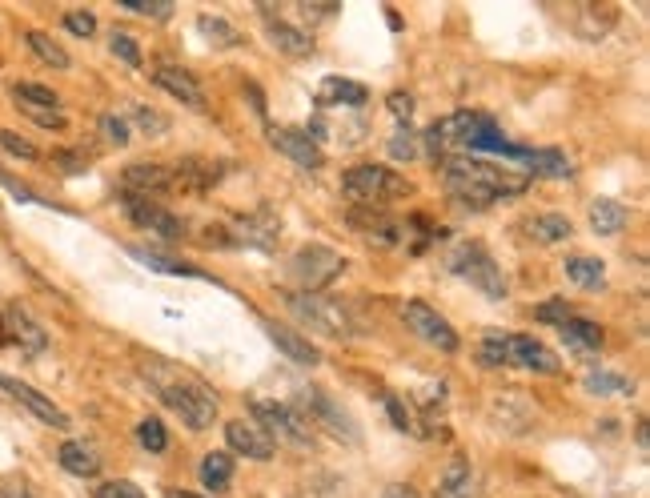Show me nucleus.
<instances>
[{
  "mask_svg": "<svg viewBox=\"0 0 650 498\" xmlns=\"http://www.w3.org/2000/svg\"><path fill=\"white\" fill-rule=\"evenodd\" d=\"M141 374H145V382L153 386V394H157L173 414H181V422H185L189 430H205V426L217 422V394H213L193 370L173 366V362H165V358H149V362L141 366Z\"/></svg>",
  "mask_w": 650,
  "mask_h": 498,
  "instance_id": "nucleus-1",
  "label": "nucleus"
},
{
  "mask_svg": "<svg viewBox=\"0 0 650 498\" xmlns=\"http://www.w3.org/2000/svg\"><path fill=\"white\" fill-rule=\"evenodd\" d=\"M526 173H514L510 165H494L482 157H446V185L462 205L486 209L502 197H518L526 189Z\"/></svg>",
  "mask_w": 650,
  "mask_h": 498,
  "instance_id": "nucleus-2",
  "label": "nucleus"
},
{
  "mask_svg": "<svg viewBox=\"0 0 650 498\" xmlns=\"http://www.w3.org/2000/svg\"><path fill=\"white\" fill-rule=\"evenodd\" d=\"M426 141H430V153L442 161L458 153H478V149H506L486 113H450L430 125Z\"/></svg>",
  "mask_w": 650,
  "mask_h": 498,
  "instance_id": "nucleus-3",
  "label": "nucleus"
},
{
  "mask_svg": "<svg viewBox=\"0 0 650 498\" xmlns=\"http://www.w3.org/2000/svg\"><path fill=\"white\" fill-rule=\"evenodd\" d=\"M410 193H414V185L386 165H358V169L342 173V197L354 201L358 209H382V205L402 201Z\"/></svg>",
  "mask_w": 650,
  "mask_h": 498,
  "instance_id": "nucleus-4",
  "label": "nucleus"
},
{
  "mask_svg": "<svg viewBox=\"0 0 650 498\" xmlns=\"http://www.w3.org/2000/svg\"><path fill=\"white\" fill-rule=\"evenodd\" d=\"M450 270L458 274V278H466L474 290H482L486 298H494V302H502L506 298V274L498 270V262L490 258V249L482 245V241H458L454 249H450Z\"/></svg>",
  "mask_w": 650,
  "mask_h": 498,
  "instance_id": "nucleus-5",
  "label": "nucleus"
},
{
  "mask_svg": "<svg viewBox=\"0 0 650 498\" xmlns=\"http://www.w3.org/2000/svg\"><path fill=\"white\" fill-rule=\"evenodd\" d=\"M289 302V310L297 314V322H305L309 330H317V334H325V338H354L358 334V326H354V314L342 306V302H334V298H325V294H289L285 298Z\"/></svg>",
  "mask_w": 650,
  "mask_h": 498,
  "instance_id": "nucleus-6",
  "label": "nucleus"
},
{
  "mask_svg": "<svg viewBox=\"0 0 650 498\" xmlns=\"http://www.w3.org/2000/svg\"><path fill=\"white\" fill-rule=\"evenodd\" d=\"M253 418H257V426L269 434V438H277V442H289V446H313V426L293 410V406H285V402H269V398H257L253 402Z\"/></svg>",
  "mask_w": 650,
  "mask_h": 498,
  "instance_id": "nucleus-7",
  "label": "nucleus"
},
{
  "mask_svg": "<svg viewBox=\"0 0 650 498\" xmlns=\"http://www.w3.org/2000/svg\"><path fill=\"white\" fill-rule=\"evenodd\" d=\"M305 422L313 418V422H321L325 430H330L334 438H342V442H350V446H358L362 442V434H358V426H354V418L330 398V394H321V390H309V394H301V410H297Z\"/></svg>",
  "mask_w": 650,
  "mask_h": 498,
  "instance_id": "nucleus-8",
  "label": "nucleus"
},
{
  "mask_svg": "<svg viewBox=\"0 0 650 498\" xmlns=\"http://www.w3.org/2000/svg\"><path fill=\"white\" fill-rule=\"evenodd\" d=\"M402 318H406V326L422 338V342H430L434 350H442V354H458V334H454V326L434 310V306H426V302H406V310H402Z\"/></svg>",
  "mask_w": 650,
  "mask_h": 498,
  "instance_id": "nucleus-9",
  "label": "nucleus"
},
{
  "mask_svg": "<svg viewBox=\"0 0 650 498\" xmlns=\"http://www.w3.org/2000/svg\"><path fill=\"white\" fill-rule=\"evenodd\" d=\"M342 270H346V262L334 254L330 245H305L301 254L293 258V274L301 278L305 294H313V290H321V286H330Z\"/></svg>",
  "mask_w": 650,
  "mask_h": 498,
  "instance_id": "nucleus-10",
  "label": "nucleus"
},
{
  "mask_svg": "<svg viewBox=\"0 0 650 498\" xmlns=\"http://www.w3.org/2000/svg\"><path fill=\"white\" fill-rule=\"evenodd\" d=\"M121 201H125L129 221H137L141 229H149V233H157V237H165V241H181V237H185L181 217H173L165 205H157V201H149V197H129V193H121Z\"/></svg>",
  "mask_w": 650,
  "mask_h": 498,
  "instance_id": "nucleus-11",
  "label": "nucleus"
},
{
  "mask_svg": "<svg viewBox=\"0 0 650 498\" xmlns=\"http://www.w3.org/2000/svg\"><path fill=\"white\" fill-rule=\"evenodd\" d=\"M0 390L5 394H13L33 418H41L45 426H53V430H69V414L57 406V402H49L41 390H33V386H25V382H17V378H9V374H0Z\"/></svg>",
  "mask_w": 650,
  "mask_h": 498,
  "instance_id": "nucleus-12",
  "label": "nucleus"
},
{
  "mask_svg": "<svg viewBox=\"0 0 650 498\" xmlns=\"http://www.w3.org/2000/svg\"><path fill=\"white\" fill-rule=\"evenodd\" d=\"M225 442H229V450H237V454H245V458H253V462H269L273 458V438L257 426V422H249V418H233L229 426H225Z\"/></svg>",
  "mask_w": 650,
  "mask_h": 498,
  "instance_id": "nucleus-13",
  "label": "nucleus"
},
{
  "mask_svg": "<svg viewBox=\"0 0 650 498\" xmlns=\"http://www.w3.org/2000/svg\"><path fill=\"white\" fill-rule=\"evenodd\" d=\"M0 326H5V338H9V342H17L25 354H45V346H49V334L41 330V322H37L29 310H21V306H9L5 314H0Z\"/></svg>",
  "mask_w": 650,
  "mask_h": 498,
  "instance_id": "nucleus-14",
  "label": "nucleus"
},
{
  "mask_svg": "<svg viewBox=\"0 0 650 498\" xmlns=\"http://www.w3.org/2000/svg\"><path fill=\"white\" fill-rule=\"evenodd\" d=\"M506 358H510V366H526V370H538V374H558V354H550L530 334H506Z\"/></svg>",
  "mask_w": 650,
  "mask_h": 498,
  "instance_id": "nucleus-15",
  "label": "nucleus"
},
{
  "mask_svg": "<svg viewBox=\"0 0 650 498\" xmlns=\"http://www.w3.org/2000/svg\"><path fill=\"white\" fill-rule=\"evenodd\" d=\"M153 81H157L169 97H177L181 105H189V109H205V93H201L197 77L185 73L181 65H157V69H153Z\"/></svg>",
  "mask_w": 650,
  "mask_h": 498,
  "instance_id": "nucleus-16",
  "label": "nucleus"
},
{
  "mask_svg": "<svg viewBox=\"0 0 650 498\" xmlns=\"http://www.w3.org/2000/svg\"><path fill=\"white\" fill-rule=\"evenodd\" d=\"M269 145L277 149V153H285L293 165H301V169H317L321 165V149H317V141H309V133H301V129H269Z\"/></svg>",
  "mask_w": 650,
  "mask_h": 498,
  "instance_id": "nucleus-17",
  "label": "nucleus"
},
{
  "mask_svg": "<svg viewBox=\"0 0 650 498\" xmlns=\"http://www.w3.org/2000/svg\"><path fill=\"white\" fill-rule=\"evenodd\" d=\"M121 185H125V193L129 197H157V193H165L169 185H173V169H165V165H129L125 169V177H121Z\"/></svg>",
  "mask_w": 650,
  "mask_h": 498,
  "instance_id": "nucleus-18",
  "label": "nucleus"
},
{
  "mask_svg": "<svg viewBox=\"0 0 650 498\" xmlns=\"http://www.w3.org/2000/svg\"><path fill=\"white\" fill-rule=\"evenodd\" d=\"M370 101V89L362 81H346V77H325L317 85V105H350L362 109Z\"/></svg>",
  "mask_w": 650,
  "mask_h": 498,
  "instance_id": "nucleus-19",
  "label": "nucleus"
},
{
  "mask_svg": "<svg viewBox=\"0 0 650 498\" xmlns=\"http://www.w3.org/2000/svg\"><path fill=\"white\" fill-rule=\"evenodd\" d=\"M510 157H518L534 177H570L574 165L562 149H534V153H518V149H506Z\"/></svg>",
  "mask_w": 650,
  "mask_h": 498,
  "instance_id": "nucleus-20",
  "label": "nucleus"
},
{
  "mask_svg": "<svg viewBox=\"0 0 650 498\" xmlns=\"http://www.w3.org/2000/svg\"><path fill=\"white\" fill-rule=\"evenodd\" d=\"M265 334L277 342V350L289 358V362H297V366H317L321 362V354L301 338V334H293L289 326H277V322H265Z\"/></svg>",
  "mask_w": 650,
  "mask_h": 498,
  "instance_id": "nucleus-21",
  "label": "nucleus"
},
{
  "mask_svg": "<svg viewBox=\"0 0 650 498\" xmlns=\"http://www.w3.org/2000/svg\"><path fill=\"white\" fill-rule=\"evenodd\" d=\"M626 221H630V209H626L622 201L598 197V201L590 205V229H594V233H602V237L622 233V229H626Z\"/></svg>",
  "mask_w": 650,
  "mask_h": 498,
  "instance_id": "nucleus-22",
  "label": "nucleus"
},
{
  "mask_svg": "<svg viewBox=\"0 0 650 498\" xmlns=\"http://www.w3.org/2000/svg\"><path fill=\"white\" fill-rule=\"evenodd\" d=\"M57 458H61V466H65L69 474H77V478H97V474H101V454H97L89 442H65V446L57 450Z\"/></svg>",
  "mask_w": 650,
  "mask_h": 498,
  "instance_id": "nucleus-23",
  "label": "nucleus"
},
{
  "mask_svg": "<svg viewBox=\"0 0 650 498\" xmlns=\"http://www.w3.org/2000/svg\"><path fill=\"white\" fill-rule=\"evenodd\" d=\"M438 498H478V486H474V470L466 458H450L442 482H438Z\"/></svg>",
  "mask_w": 650,
  "mask_h": 498,
  "instance_id": "nucleus-24",
  "label": "nucleus"
},
{
  "mask_svg": "<svg viewBox=\"0 0 650 498\" xmlns=\"http://www.w3.org/2000/svg\"><path fill=\"white\" fill-rule=\"evenodd\" d=\"M269 41L289 53V57H309L313 53V33L309 29H297L289 21H269Z\"/></svg>",
  "mask_w": 650,
  "mask_h": 498,
  "instance_id": "nucleus-25",
  "label": "nucleus"
},
{
  "mask_svg": "<svg viewBox=\"0 0 650 498\" xmlns=\"http://www.w3.org/2000/svg\"><path fill=\"white\" fill-rule=\"evenodd\" d=\"M566 278L578 286V290H602L606 286V266L598 262V258H590V254H574V258H566Z\"/></svg>",
  "mask_w": 650,
  "mask_h": 498,
  "instance_id": "nucleus-26",
  "label": "nucleus"
},
{
  "mask_svg": "<svg viewBox=\"0 0 650 498\" xmlns=\"http://www.w3.org/2000/svg\"><path fill=\"white\" fill-rule=\"evenodd\" d=\"M558 330H562L566 346H574L578 354H598V350H602V330H598V322H590V318H566Z\"/></svg>",
  "mask_w": 650,
  "mask_h": 498,
  "instance_id": "nucleus-27",
  "label": "nucleus"
},
{
  "mask_svg": "<svg viewBox=\"0 0 650 498\" xmlns=\"http://www.w3.org/2000/svg\"><path fill=\"white\" fill-rule=\"evenodd\" d=\"M25 41H29V49H33V57H37L41 65H49V69H69V65H73V61H69V53H65V45H57L49 33L29 29V33H25Z\"/></svg>",
  "mask_w": 650,
  "mask_h": 498,
  "instance_id": "nucleus-28",
  "label": "nucleus"
},
{
  "mask_svg": "<svg viewBox=\"0 0 650 498\" xmlns=\"http://www.w3.org/2000/svg\"><path fill=\"white\" fill-rule=\"evenodd\" d=\"M526 229H530L534 241H562V237L574 233L570 217H562V213H538V217L526 221Z\"/></svg>",
  "mask_w": 650,
  "mask_h": 498,
  "instance_id": "nucleus-29",
  "label": "nucleus"
},
{
  "mask_svg": "<svg viewBox=\"0 0 650 498\" xmlns=\"http://www.w3.org/2000/svg\"><path fill=\"white\" fill-rule=\"evenodd\" d=\"M201 482H205L209 490H229V482H233V458H229L225 450H213V454L201 462Z\"/></svg>",
  "mask_w": 650,
  "mask_h": 498,
  "instance_id": "nucleus-30",
  "label": "nucleus"
},
{
  "mask_svg": "<svg viewBox=\"0 0 650 498\" xmlns=\"http://www.w3.org/2000/svg\"><path fill=\"white\" fill-rule=\"evenodd\" d=\"M237 233L249 241V245H257V249H273V241H277V221L273 217H245L241 225H237Z\"/></svg>",
  "mask_w": 650,
  "mask_h": 498,
  "instance_id": "nucleus-31",
  "label": "nucleus"
},
{
  "mask_svg": "<svg viewBox=\"0 0 650 498\" xmlns=\"http://www.w3.org/2000/svg\"><path fill=\"white\" fill-rule=\"evenodd\" d=\"M137 262L149 266V270H161V274H181V278H201V270L185 266V262H169V254H157V249H133Z\"/></svg>",
  "mask_w": 650,
  "mask_h": 498,
  "instance_id": "nucleus-32",
  "label": "nucleus"
},
{
  "mask_svg": "<svg viewBox=\"0 0 650 498\" xmlns=\"http://www.w3.org/2000/svg\"><path fill=\"white\" fill-rule=\"evenodd\" d=\"M197 29L205 33V41H213V45H221V49H233L241 37L233 33V25H225L221 17H209V13H201L197 17Z\"/></svg>",
  "mask_w": 650,
  "mask_h": 498,
  "instance_id": "nucleus-33",
  "label": "nucleus"
},
{
  "mask_svg": "<svg viewBox=\"0 0 650 498\" xmlns=\"http://www.w3.org/2000/svg\"><path fill=\"white\" fill-rule=\"evenodd\" d=\"M586 390L590 394H622V398H630L634 394V386H630V378H622V374H606V370H598V374H590L586 378Z\"/></svg>",
  "mask_w": 650,
  "mask_h": 498,
  "instance_id": "nucleus-34",
  "label": "nucleus"
},
{
  "mask_svg": "<svg viewBox=\"0 0 650 498\" xmlns=\"http://www.w3.org/2000/svg\"><path fill=\"white\" fill-rule=\"evenodd\" d=\"M17 109H21L29 121H37L41 129H53V133H61V129H65V113H61V109H49V105H33V101H17Z\"/></svg>",
  "mask_w": 650,
  "mask_h": 498,
  "instance_id": "nucleus-35",
  "label": "nucleus"
},
{
  "mask_svg": "<svg viewBox=\"0 0 650 498\" xmlns=\"http://www.w3.org/2000/svg\"><path fill=\"white\" fill-rule=\"evenodd\" d=\"M137 438H141V446H145L149 454H165V450H169V434H165L161 418H145V422L137 426Z\"/></svg>",
  "mask_w": 650,
  "mask_h": 498,
  "instance_id": "nucleus-36",
  "label": "nucleus"
},
{
  "mask_svg": "<svg viewBox=\"0 0 650 498\" xmlns=\"http://www.w3.org/2000/svg\"><path fill=\"white\" fill-rule=\"evenodd\" d=\"M13 101H33V105H49V109H61V97L45 85H33V81H21L13 85Z\"/></svg>",
  "mask_w": 650,
  "mask_h": 498,
  "instance_id": "nucleus-37",
  "label": "nucleus"
},
{
  "mask_svg": "<svg viewBox=\"0 0 650 498\" xmlns=\"http://www.w3.org/2000/svg\"><path fill=\"white\" fill-rule=\"evenodd\" d=\"M0 149L13 153L17 161H41V149H37L29 137H17V133H9V129H0Z\"/></svg>",
  "mask_w": 650,
  "mask_h": 498,
  "instance_id": "nucleus-38",
  "label": "nucleus"
},
{
  "mask_svg": "<svg viewBox=\"0 0 650 498\" xmlns=\"http://www.w3.org/2000/svg\"><path fill=\"white\" fill-rule=\"evenodd\" d=\"M101 137L109 141V145H129V125H125V117H113V113H105L101 117Z\"/></svg>",
  "mask_w": 650,
  "mask_h": 498,
  "instance_id": "nucleus-39",
  "label": "nucleus"
},
{
  "mask_svg": "<svg viewBox=\"0 0 650 498\" xmlns=\"http://www.w3.org/2000/svg\"><path fill=\"white\" fill-rule=\"evenodd\" d=\"M478 354H482L486 366H510V358H506V334H490Z\"/></svg>",
  "mask_w": 650,
  "mask_h": 498,
  "instance_id": "nucleus-40",
  "label": "nucleus"
},
{
  "mask_svg": "<svg viewBox=\"0 0 650 498\" xmlns=\"http://www.w3.org/2000/svg\"><path fill=\"white\" fill-rule=\"evenodd\" d=\"M109 49L125 61V65H133V69H141V49L133 45V37L129 33H113V41H109Z\"/></svg>",
  "mask_w": 650,
  "mask_h": 498,
  "instance_id": "nucleus-41",
  "label": "nucleus"
},
{
  "mask_svg": "<svg viewBox=\"0 0 650 498\" xmlns=\"http://www.w3.org/2000/svg\"><path fill=\"white\" fill-rule=\"evenodd\" d=\"M97 498H149V494L137 482H121L117 478V482H101L97 486Z\"/></svg>",
  "mask_w": 650,
  "mask_h": 498,
  "instance_id": "nucleus-42",
  "label": "nucleus"
},
{
  "mask_svg": "<svg viewBox=\"0 0 650 498\" xmlns=\"http://www.w3.org/2000/svg\"><path fill=\"white\" fill-rule=\"evenodd\" d=\"M65 29L77 33L81 41H89V37L97 33V17H93V13H65Z\"/></svg>",
  "mask_w": 650,
  "mask_h": 498,
  "instance_id": "nucleus-43",
  "label": "nucleus"
},
{
  "mask_svg": "<svg viewBox=\"0 0 650 498\" xmlns=\"http://www.w3.org/2000/svg\"><path fill=\"white\" fill-rule=\"evenodd\" d=\"M137 121H141V129L153 133V137H161V133L169 129V117L157 113V109H149V105H137Z\"/></svg>",
  "mask_w": 650,
  "mask_h": 498,
  "instance_id": "nucleus-44",
  "label": "nucleus"
},
{
  "mask_svg": "<svg viewBox=\"0 0 650 498\" xmlns=\"http://www.w3.org/2000/svg\"><path fill=\"white\" fill-rule=\"evenodd\" d=\"M53 161H57L61 173H85V169H89V157H85V153H73V149L53 153Z\"/></svg>",
  "mask_w": 650,
  "mask_h": 498,
  "instance_id": "nucleus-45",
  "label": "nucleus"
},
{
  "mask_svg": "<svg viewBox=\"0 0 650 498\" xmlns=\"http://www.w3.org/2000/svg\"><path fill=\"white\" fill-rule=\"evenodd\" d=\"M386 105H390V113H394L402 125H410V117H414V97H410V93H402V89H398V93H390V101H386Z\"/></svg>",
  "mask_w": 650,
  "mask_h": 498,
  "instance_id": "nucleus-46",
  "label": "nucleus"
},
{
  "mask_svg": "<svg viewBox=\"0 0 650 498\" xmlns=\"http://www.w3.org/2000/svg\"><path fill=\"white\" fill-rule=\"evenodd\" d=\"M390 157H398V161H402V157H406V161L414 157V137H410V125H402V129H398V137L390 141Z\"/></svg>",
  "mask_w": 650,
  "mask_h": 498,
  "instance_id": "nucleus-47",
  "label": "nucleus"
},
{
  "mask_svg": "<svg viewBox=\"0 0 650 498\" xmlns=\"http://www.w3.org/2000/svg\"><path fill=\"white\" fill-rule=\"evenodd\" d=\"M125 9L129 13H141V17H161V21L173 13V5H141V0H125Z\"/></svg>",
  "mask_w": 650,
  "mask_h": 498,
  "instance_id": "nucleus-48",
  "label": "nucleus"
},
{
  "mask_svg": "<svg viewBox=\"0 0 650 498\" xmlns=\"http://www.w3.org/2000/svg\"><path fill=\"white\" fill-rule=\"evenodd\" d=\"M570 314H566V306H558V302H546V306H538V322H550V326H562Z\"/></svg>",
  "mask_w": 650,
  "mask_h": 498,
  "instance_id": "nucleus-49",
  "label": "nucleus"
},
{
  "mask_svg": "<svg viewBox=\"0 0 650 498\" xmlns=\"http://www.w3.org/2000/svg\"><path fill=\"white\" fill-rule=\"evenodd\" d=\"M386 410H390V418H394V426H398V430H410V434H414V422H410V414L402 410V402H398V398H386Z\"/></svg>",
  "mask_w": 650,
  "mask_h": 498,
  "instance_id": "nucleus-50",
  "label": "nucleus"
},
{
  "mask_svg": "<svg viewBox=\"0 0 650 498\" xmlns=\"http://www.w3.org/2000/svg\"><path fill=\"white\" fill-rule=\"evenodd\" d=\"M386 498H422L418 490H410V486H390L386 490Z\"/></svg>",
  "mask_w": 650,
  "mask_h": 498,
  "instance_id": "nucleus-51",
  "label": "nucleus"
},
{
  "mask_svg": "<svg viewBox=\"0 0 650 498\" xmlns=\"http://www.w3.org/2000/svg\"><path fill=\"white\" fill-rule=\"evenodd\" d=\"M169 498H201V494H189V490H169Z\"/></svg>",
  "mask_w": 650,
  "mask_h": 498,
  "instance_id": "nucleus-52",
  "label": "nucleus"
},
{
  "mask_svg": "<svg viewBox=\"0 0 650 498\" xmlns=\"http://www.w3.org/2000/svg\"><path fill=\"white\" fill-rule=\"evenodd\" d=\"M5 498H33V494H25V490H13V494H5Z\"/></svg>",
  "mask_w": 650,
  "mask_h": 498,
  "instance_id": "nucleus-53",
  "label": "nucleus"
},
{
  "mask_svg": "<svg viewBox=\"0 0 650 498\" xmlns=\"http://www.w3.org/2000/svg\"><path fill=\"white\" fill-rule=\"evenodd\" d=\"M0 338H5V326H0Z\"/></svg>",
  "mask_w": 650,
  "mask_h": 498,
  "instance_id": "nucleus-54",
  "label": "nucleus"
}]
</instances>
